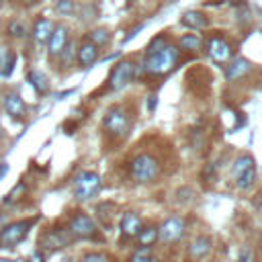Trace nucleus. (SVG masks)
I'll use <instances>...</instances> for the list:
<instances>
[{
    "instance_id": "f257e3e1",
    "label": "nucleus",
    "mask_w": 262,
    "mask_h": 262,
    "mask_svg": "<svg viewBox=\"0 0 262 262\" xmlns=\"http://www.w3.org/2000/svg\"><path fill=\"white\" fill-rule=\"evenodd\" d=\"M178 61H180V49L176 43L168 41L164 47L151 53H143V59L137 66V74L147 78H166L176 70Z\"/></svg>"
},
{
    "instance_id": "f03ea898",
    "label": "nucleus",
    "mask_w": 262,
    "mask_h": 262,
    "mask_svg": "<svg viewBox=\"0 0 262 262\" xmlns=\"http://www.w3.org/2000/svg\"><path fill=\"white\" fill-rule=\"evenodd\" d=\"M162 170H164V164L151 149H141V151L133 154L127 162L129 180H133L135 184H141V186L154 184L162 176Z\"/></svg>"
},
{
    "instance_id": "7ed1b4c3",
    "label": "nucleus",
    "mask_w": 262,
    "mask_h": 262,
    "mask_svg": "<svg viewBox=\"0 0 262 262\" xmlns=\"http://www.w3.org/2000/svg\"><path fill=\"white\" fill-rule=\"evenodd\" d=\"M131 125H133V117H131V113L125 104L108 106L104 117H102V123H100L104 137L111 139L113 143L123 141L131 131Z\"/></svg>"
},
{
    "instance_id": "20e7f679",
    "label": "nucleus",
    "mask_w": 262,
    "mask_h": 262,
    "mask_svg": "<svg viewBox=\"0 0 262 262\" xmlns=\"http://www.w3.org/2000/svg\"><path fill=\"white\" fill-rule=\"evenodd\" d=\"M190 235V219L184 213H172L158 225V244L164 248H174L186 242Z\"/></svg>"
},
{
    "instance_id": "39448f33",
    "label": "nucleus",
    "mask_w": 262,
    "mask_h": 262,
    "mask_svg": "<svg viewBox=\"0 0 262 262\" xmlns=\"http://www.w3.org/2000/svg\"><path fill=\"white\" fill-rule=\"evenodd\" d=\"M66 229L70 231V235L74 239H88V242H102L100 235V227L96 223V219L92 215H88L86 211H74L68 221H66Z\"/></svg>"
},
{
    "instance_id": "423d86ee",
    "label": "nucleus",
    "mask_w": 262,
    "mask_h": 262,
    "mask_svg": "<svg viewBox=\"0 0 262 262\" xmlns=\"http://www.w3.org/2000/svg\"><path fill=\"white\" fill-rule=\"evenodd\" d=\"M100 190H102V176L94 170H82L72 178V194L78 203L96 199Z\"/></svg>"
},
{
    "instance_id": "0eeeda50",
    "label": "nucleus",
    "mask_w": 262,
    "mask_h": 262,
    "mask_svg": "<svg viewBox=\"0 0 262 262\" xmlns=\"http://www.w3.org/2000/svg\"><path fill=\"white\" fill-rule=\"evenodd\" d=\"M39 221V217H27V219H16V221H8L2 231H0V248L2 250H10L16 248L20 242L27 239L29 231L33 229V225Z\"/></svg>"
},
{
    "instance_id": "6e6552de",
    "label": "nucleus",
    "mask_w": 262,
    "mask_h": 262,
    "mask_svg": "<svg viewBox=\"0 0 262 262\" xmlns=\"http://www.w3.org/2000/svg\"><path fill=\"white\" fill-rule=\"evenodd\" d=\"M76 239L70 235V231L66 229V225H51L47 229H43L39 233V239H37V248L41 252H57V250H63V248H70Z\"/></svg>"
},
{
    "instance_id": "1a4fd4ad",
    "label": "nucleus",
    "mask_w": 262,
    "mask_h": 262,
    "mask_svg": "<svg viewBox=\"0 0 262 262\" xmlns=\"http://www.w3.org/2000/svg\"><path fill=\"white\" fill-rule=\"evenodd\" d=\"M203 49L207 53V57L215 63V66H227L233 57V45L229 43L227 37H223L221 33H213L205 39Z\"/></svg>"
},
{
    "instance_id": "9d476101",
    "label": "nucleus",
    "mask_w": 262,
    "mask_h": 262,
    "mask_svg": "<svg viewBox=\"0 0 262 262\" xmlns=\"http://www.w3.org/2000/svg\"><path fill=\"white\" fill-rule=\"evenodd\" d=\"M135 76H137V63L131 59H121L113 66L108 80H106V88L113 92H119L125 86H129L135 80Z\"/></svg>"
},
{
    "instance_id": "9b49d317",
    "label": "nucleus",
    "mask_w": 262,
    "mask_h": 262,
    "mask_svg": "<svg viewBox=\"0 0 262 262\" xmlns=\"http://www.w3.org/2000/svg\"><path fill=\"white\" fill-rule=\"evenodd\" d=\"M184 248L188 262H201L215 250V237L211 233H196L190 237V242Z\"/></svg>"
},
{
    "instance_id": "f8f14e48",
    "label": "nucleus",
    "mask_w": 262,
    "mask_h": 262,
    "mask_svg": "<svg viewBox=\"0 0 262 262\" xmlns=\"http://www.w3.org/2000/svg\"><path fill=\"white\" fill-rule=\"evenodd\" d=\"M141 227H143V217L135 209H127V211L121 213V217H119V231H121V239L123 242H133Z\"/></svg>"
},
{
    "instance_id": "ddd939ff",
    "label": "nucleus",
    "mask_w": 262,
    "mask_h": 262,
    "mask_svg": "<svg viewBox=\"0 0 262 262\" xmlns=\"http://www.w3.org/2000/svg\"><path fill=\"white\" fill-rule=\"evenodd\" d=\"M68 43H70V29L66 25H55L53 33H51V37L47 41V57L51 61H55L61 55V51L66 49Z\"/></svg>"
},
{
    "instance_id": "4468645a",
    "label": "nucleus",
    "mask_w": 262,
    "mask_h": 262,
    "mask_svg": "<svg viewBox=\"0 0 262 262\" xmlns=\"http://www.w3.org/2000/svg\"><path fill=\"white\" fill-rule=\"evenodd\" d=\"M252 72H254V66L250 63V59L237 55V57H231V61L225 66V80H227L229 84H233V82L244 80V78L250 76Z\"/></svg>"
},
{
    "instance_id": "2eb2a0df",
    "label": "nucleus",
    "mask_w": 262,
    "mask_h": 262,
    "mask_svg": "<svg viewBox=\"0 0 262 262\" xmlns=\"http://www.w3.org/2000/svg\"><path fill=\"white\" fill-rule=\"evenodd\" d=\"M98 55H100V49L96 45H92L90 41H86V39L76 49V61H78L80 68H92L96 63Z\"/></svg>"
},
{
    "instance_id": "dca6fc26",
    "label": "nucleus",
    "mask_w": 262,
    "mask_h": 262,
    "mask_svg": "<svg viewBox=\"0 0 262 262\" xmlns=\"http://www.w3.org/2000/svg\"><path fill=\"white\" fill-rule=\"evenodd\" d=\"M2 106L16 121H20V119L27 117V104H25V100L16 92H6L4 94V100H2Z\"/></svg>"
},
{
    "instance_id": "f3484780",
    "label": "nucleus",
    "mask_w": 262,
    "mask_h": 262,
    "mask_svg": "<svg viewBox=\"0 0 262 262\" xmlns=\"http://www.w3.org/2000/svg\"><path fill=\"white\" fill-rule=\"evenodd\" d=\"M180 25L199 33V31L207 29V27L211 25V20H209V16H207L205 12H201V10H186V12H182V16H180Z\"/></svg>"
},
{
    "instance_id": "a211bd4d",
    "label": "nucleus",
    "mask_w": 262,
    "mask_h": 262,
    "mask_svg": "<svg viewBox=\"0 0 262 262\" xmlns=\"http://www.w3.org/2000/svg\"><path fill=\"white\" fill-rule=\"evenodd\" d=\"M53 27H55V23H53V20L39 16V18L35 20L33 29H31V37H33V41H35L37 45L47 43V41H49V37H51V33H53Z\"/></svg>"
},
{
    "instance_id": "6ab92c4d",
    "label": "nucleus",
    "mask_w": 262,
    "mask_h": 262,
    "mask_svg": "<svg viewBox=\"0 0 262 262\" xmlns=\"http://www.w3.org/2000/svg\"><path fill=\"white\" fill-rule=\"evenodd\" d=\"M156 260H158L156 246H135L125 258V262H156Z\"/></svg>"
},
{
    "instance_id": "aec40b11",
    "label": "nucleus",
    "mask_w": 262,
    "mask_h": 262,
    "mask_svg": "<svg viewBox=\"0 0 262 262\" xmlns=\"http://www.w3.org/2000/svg\"><path fill=\"white\" fill-rule=\"evenodd\" d=\"M256 184H258V168H256V166L250 168V170H246V172L239 174L237 178H233V186H235V190H239V192H250Z\"/></svg>"
},
{
    "instance_id": "412c9836",
    "label": "nucleus",
    "mask_w": 262,
    "mask_h": 262,
    "mask_svg": "<svg viewBox=\"0 0 262 262\" xmlns=\"http://www.w3.org/2000/svg\"><path fill=\"white\" fill-rule=\"evenodd\" d=\"M115 211H117V205L113 201H102L96 205V219H98V227H104L108 229L111 223H113V217H115Z\"/></svg>"
},
{
    "instance_id": "4be33fe9",
    "label": "nucleus",
    "mask_w": 262,
    "mask_h": 262,
    "mask_svg": "<svg viewBox=\"0 0 262 262\" xmlns=\"http://www.w3.org/2000/svg\"><path fill=\"white\" fill-rule=\"evenodd\" d=\"M203 43H205V37L201 35V33H184V35H180V39H178V49L180 51H201L203 49Z\"/></svg>"
},
{
    "instance_id": "5701e85b",
    "label": "nucleus",
    "mask_w": 262,
    "mask_h": 262,
    "mask_svg": "<svg viewBox=\"0 0 262 262\" xmlns=\"http://www.w3.org/2000/svg\"><path fill=\"white\" fill-rule=\"evenodd\" d=\"M254 166H256V160L252 158V154H248V151L237 154V156L233 158V162H231V180L237 178L239 174H244L246 170L254 168Z\"/></svg>"
},
{
    "instance_id": "b1692460",
    "label": "nucleus",
    "mask_w": 262,
    "mask_h": 262,
    "mask_svg": "<svg viewBox=\"0 0 262 262\" xmlns=\"http://www.w3.org/2000/svg\"><path fill=\"white\" fill-rule=\"evenodd\" d=\"M137 246H156L158 244V225L154 223H143V227L139 229L137 237L133 239Z\"/></svg>"
},
{
    "instance_id": "393cba45",
    "label": "nucleus",
    "mask_w": 262,
    "mask_h": 262,
    "mask_svg": "<svg viewBox=\"0 0 262 262\" xmlns=\"http://www.w3.org/2000/svg\"><path fill=\"white\" fill-rule=\"evenodd\" d=\"M111 31L108 29H104V27H96V29H90L88 33H86V41H90L92 45H96L98 49L100 47H104V45H108L111 43Z\"/></svg>"
},
{
    "instance_id": "a878e982",
    "label": "nucleus",
    "mask_w": 262,
    "mask_h": 262,
    "mask_svg": "<svg viewBox=\"0 0 262 262\" xmlns=\"http://www.w3.org/2000/svg\"><path fill=\"white\" fill-rule=\"evenodd\" d=\"M194 201H196V190H194L192 186H180V188H176V192H174V203H176L180 209L192 205Z\"/></svg>"
},
{
    "instance_id": "bb28decb",
    "label": "nucleus",
    "mask_w": 262,
    "mask_h": 262,
    "mask_svg": "<svg viewBox=\"0 0 262 262\" xmlns=\"http://www.w3.org/2000/svg\"><path fill=\"white\" fill-rule=\"evenodd\" d=\"M14 51L10 47H0V76L6 78L12 74V68H14Z\"/></svg>"
},
{
    "instance_id": "cd10ccee",
    "label": "nucleus",
    "mask_w": 262,
    "mask_h": 262,
    "mask_svg": "<svg viewBox=\"0 0 262 262\" xmlns=\"http://www.w3.org/2000/svg\"><path fill=\"white\" fill-rule=\"evenodd\" d=\"M27 78H29V84L35 88V92H37V94H47V92H49L47 76H45V74H41L39 70H31V72L27 74Z\"/></svg>"
},
{
    "instance_id": "c85d7f7f",
    "label": "nucleus",
    "mask_w": 262,
    "mask_h": 262,
    "mask_svg": "<svg viewBox=\"0 0 262 262\" xmlns=\"http://www.w3.org/2000/svg\"><path fill=\"white\" fill-rule=\"evenodd\" d=\"M233 262H258V250L252 242H244L237 250V256Z\"/></svg>"
},
{
    "instance_id": "c756f323",
    "label": "nucleus",
    "mask_w": 262,
    "mask_h": 262,
    "mask_svg": "<svg viewBox=\"0 0 262 262\" xmlns=\"http://www.w3.org/2000/svg\"><path fill=\"white\" fill-rule=\"evenodd\" d=\"M78 262H115V258L106 250H86L78 258Z\"/></svg>"
},
{
    "instance_id": "7c9ffc66",
    "label": "nucleus",
    "mask_w": 262,
    "mask_h": 262,
    "mask_svg": "<svg viewBox=\"0 0 262 262\" xmlns=\"http://www.w3.org/2000/svg\"><path fill=\"white\" fill-rule=\"evenodd\" d=\"M188 143H190V147H192L194 151L201 149V147H205V143H207V133H205V129L194 127V129L190 131V135H188Z\"/></svg>"
},
{
    "instance_id": "2f4dec72",
    "label": "nucleus",
    "mask_w": 262,
    "mask_h": 262,
    "mask_svg": "<svg viewBox=\"0 0 262 262\" xmlns=\"http://www.w3.org/2000/svg\"><path fill=\"white\" fill-rule=\"evenodd\" d=\"M25 192H27V184L20 180V182H16V184H14V188H12V190L2 199V203H4V205H14L16 201H20V199L25 196Z\"/></svg>"
},
{
    "instance_id": "473e14b6",
    "label": "nucleus",
    "mask_w": 262,
    "mask_h": 262,
    "mask_svg": "<svg viewBox=\"0 0 262 262\" xmlns=\"http://www.w3.org/2000/svg\"><path fill=\"white\" fill-rule=\"evenodd\" d=\"M217 170H219V164L217 162H207L201 170V180L203 184H211L217 180Z\"/></svg>"
},
{
    "instance_id": "72a5a7b5",
    "label": "nucleus",
    "mask_w": 262,
    "mask_h": 262,
    "mask_svg": "<svg viewBox=\"0 0 262 262\" xmlns=\"http://www.w3.org/2000/svg\"><path fill=\"white\" fill-rule=\"evenodd\" d=\"M55 10L61 14V16H72L76 14V0H55Z\"/></svg>"
},
{
    "instance_id": "f704fd0d",
    "label": "nucleus",
    "mask_w": 262,
    "mask_h": 262,
    "mask_svg": "<svg viewBox=\"0 0 262 262\" xmlns=\"http://www.w3.org/2000/svg\"><path fill=\"white\" fill-rule=\"evenodd\" d=\"M6 31H8V35H12V37L20 39V37H25V35H27V25H25V23H20V20H10V23H8V27H6Z\"/></svg>"
},
{
    "instance_id": "c9c22d12",
    "label": "nucleus",
    "mask_w": 262,
    "mask_h": 262,
    "mask_svg": "<svg viewBox=\"0 0 262 262\" xmlns=\"http://www.w3.org/2000/svg\"><path fill=\"white\" fill-rule=\"evenodd\" d=\"M74 57H76V45H74V41H70L68 45H66V49L61 51V55L57 57L63 66H70L72 61H74Z\"/></svg>"
},
{
    "instance_id": "e433bc0d",
    "label": "nucleus",
    "mask_w": 262,
    "mask_h": 262,
    "mask_svg": "<svg viewBox=\"0 0 262 262\" xmlns=\"http://www.w3.org/2000/svg\"><path fill=\"white\" fill-rule=\"evenodd\" d=\"M45 256H47L45 252H41L39 248H35V250L31 252V256H29L27 262H45Z\"/></svg>"
},
{
    "instance_id": "4c0bfd02",
    "label": "nucleus",
    "mask_w": 262,
    "mask_h": 262,
    "mask_svg": "<svg viewBox=\"0 0 262 262\" xmlns=\"http://www.w3.org/2000/svg\"><path fill=\"white\" fill-rule=\"evenodd\" d=\"M156 104H158V96H156V94L145 96V106H147V111H149V113H154V111H156Z\"/></svg>"
},
{
    "instance_id": "58836bf2",
    "label": "nucleus",
    "mask_w": 262,
    "mask_h": 262,
    "mask_svg": "<svg viewBox=\"0 0 262 262\" xmlns=\"http://www.w3.org/2000/svg\"><path fill=\"white\" fill-rule=\"evenodd\" d=\"M141 29H143V23H141V25H137V27H135L133 31H129V35L125 37V43H127V41H131V39H133V37H135V35H137V33L141 31Z\"/></svg>"
},
{
    "instance_id": "ea45409f",
    "label": "nucleus",
    "mask_w": 262,
    "mask_h": 262,
    "mask_svg": "<svg viewBox=\"0 0 262 262\" xmlns=\"http://www.w3.org/2000/svg\"><path fill=\"white\" fill-rule=\"evenodd\" d=\"M6 172H8V164L6 162H0V180L6 176Z\"/></svg>"
},
{
    "instance_id": "a19ab883",
    "label": "nucleus",
    "mask_w": 262,
    "mask_h": 262,
    "mask_svg": "<svg viewBox=\"0 0 262 262\" xmlns=\"http://www.w3.org/2000/svg\"><path fill=\"white\" fill-rule=\"evenodd\" d=\"M256 209H258V213L262 215V190H260L258 196H256Z\"/></svg>"
},
{
    "instance_id": "79ce46f5",
    "label": "nucleus",
    "mask_w": 262,
    "mask_h": 262,
    "mask_svg": "<svg viewBox=\"0 0 262 262\" xmlns=\"http://www.w3.org/2000/svg\"><path fill=\"white\" fill-rule=\"evenodd\" d=\"M8 223V217H6V213H0V231H2V227Z\"/></svg>"
},
{
    "instance_id": "37998d69",
    "label": "nucleus",
    "mask_w": 262,
    "mask_h": 262,
    "mask_svg": "<svg viewBox=\"0 0 262 262\" xmlns=\"http://www.w3.org/2000/svg\"><path fill=\"white\" fill-rule=\"evenodd\" d=\"M39 0H18V4H23V6H35Z\"/></svg>"
},
{
    "instance_id": "c03bdc74",
    "label": "nucleus",
    "mask_w": 262,
    "mask_h": 262,
    "mask_svg": "<svg viewBox=\"0 0 262 262\" xmlns=\"http://www.w3.org/2000/svg\"><path fill=\"white\" fill-rule=\"evenodd\" d=\"M0 262H27V260H20V258H0Z\"/></svg>"
},
{
    "instance_id": "a18cd8bd",
    "label": "nucleus",
    "mask_w": 262,
    "mask_h": 262,
    "mask_svg": "<svg viewBox=\"0 0 262 262\" xmlns=\"http://www.w3.org/2000/svg\"><path fill=\"white\" fill-rule=\"evenodd\" d=\"M61 262H74V260H72V258H70V256H68V258H63V260H61Z\"/></svg>"
},
{
    "instance_id": "49530a36",
    "label": "nucleus",
    "mask_w": 262,
    "mask_h": 262,
    "mask_svg": "<svg viewBox=\"0 0 262 262\" xmlns=\"http://www.w3.org/2000/svg\"><path fill=\"white\" fill-rule=\"evenodd\" d=\"M2 135H4V131H2V125H0V137H2Z\"/></svg>"
},
{
    "instance_id": "de8ad7c7",
    "label": "nucleus",
    "mask_w": 262,
    "mask_h": 262,
    "mask_svg": "<svg viewBox=\"0 0 262 262\" xmlns=\"http://www.w3.org/2000/svg\"><path fill=\"white\" fill-rule=\"evenodd\" d=\"M2 4H4V0H0V6H2Z\"/></svg>"
},
{
    "instance_id": "09e8293b",
    "label": "nucleus",
    "mask_w": 262,
    "mask_h": 262,
    "mask_svg": "<svg viewBox=\"0 0 262 262\" xmlns=\"http://www.w3.org/2000/svg\"><path fill=\"white\" fill-rule=\"evenodd\" d=\"M168 2H176V0H168Z\"/></svg>"
},
{
    "instance_id": "8fccbe9b",
    "label": "nucleus",
    "mask_w": 262,
    "mask_h": 262,
    "mask_svg": "<svg viewBox=\"0 0 262 262\" xmlns=\"http://www.w3.org/2000/svg\"><path fill=\"white\" fill-rule=\"evenodd\" d=\"M129 2H135V0H129Z\"/></svg>"
}]
</instances>
